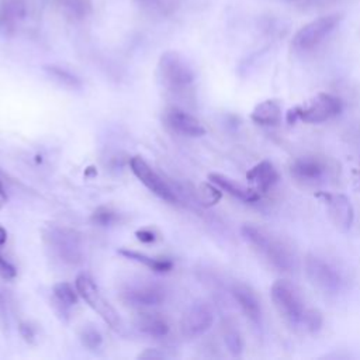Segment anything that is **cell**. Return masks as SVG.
<instances>
[{"label":"cell","instance_id":"8","mask_svg":"<svg viewBox=\"0 0 360 360\" xmlns=\"http://www.w3.org/2000/svg\"><path fill=\"white\" fill-rule=\"evenodd\" d=\"M76 290L79 296L103 318V321L114 331H122L123 329V321L120 318L115 308L101 296L99 287L96 286L94 280L82 273L75 280Z\"/></svg>","mask_w":360,"mask_h":360},{"label":"cell","instance_id":"33","mask_svg":"<svg viewBox=\"0 0 360 360\" xmlns=\"http://www.w3.org/2000/svg\"><path fill=\"white\" fill-rule=\"evenodd\" d=\"M19 332H20L22 338L26 342H29V343H34L36 342V331H34V328L29 322H22L19 325Z\"/></svg>","mask_w":360,"mask_h":360},{"label":"cell","instance_id":"28","mask_svg":"<svg viewBox=\"0 0 360 360\" xmlns=\"http://www.w3.org/2000/svg\"><path fill=\"white\" fill-rule=\"evenodd\" d=\"M80 340L87 349H99L103 343L101 333L94 326H83L80 331Z\"/></svg>","mask_w":360,"mask_h":360},{"label":"cell","instance_id":"27","mask_svg":"<svg viewBox=\"0 0 360 360\" xmlns=\"http://www.w3.org/2000/svg\"><path fill=\"white\" fill-rule=\"evenodd\" d=\"M78 290L73 289L72 285L62 282L54 286V296L64 305H75L78 304Z\"/></svg>","mask_w":360,"mask_h":360},{"label":"cell","instance_id":"19","mask_svg":"<svg viewBox=\"0 0 360 360\" xmlns=\"http://www.w3.org/2000/svg\"><path fill=\"white\" fill-rule=\"evenodd\" d=\"M282 104L275 99H269L257 104L251 113L252 122L262 127H276L282 123Z\"/></svg>","mask_w":360,"mask_h":360},{"label":"cell","instance_id":"34","mask_svg":"<svg viewBox=\"0 0 360 360\" xmlns=\"http://www.w3.org/2000/svg\"><path fill=\"white\" fill-rule=\"evenodd\" d=\"M136 235H137L140 241L144 243V244H151V243L155 241V233L150 229H140V231L136 232Z\"/></svg>","mask_w":360,"mask_h":360},{"label":"cell","instance_id":"31","mask_svg":"<svg viewBox=\"0 0 360 360\" xmlns=\"http://www.w3.org/2000/svg\"><path fill=\"white\" fill-rule=\"evenodd\" d=\"M221 199V193L218 192V187H213L208 185H203L201 186V192H200V200L203 204L206 206H213L215 204L218 200Z\"/></svg>","mask_w":360,"mask_h":360},{"label":"cell","instance_id":"26","mask_svg":"<svg viewBox=\"0 0 360 360\" xmlns=\"http://www.w3.org/2000/svg\"><path fill=\"white\" fill-rule=\"evenodd\" d=\"M324 325V317L321 314V311H318L317 308H310L305 311L298 329L307 333H317L318 331H321Z\"/></svg>","mask_w":360,"mask_h":360},{"label":"cell","instance_id":"14","mask_svg":"<svg viewBox=\"0 0 360 360\" xmlns=\"http://www.w3.org/2000/svg\"><path fill=\"white\" fill-rule=\"evenodd\" d=\"M165 123L175 133L185 137L196 138L206 134V129L199 120L179 107H169L165 111Z\"/></svg>","mask_w":360,"mask_h":360},{"label":"cell","instance_id":"2","mask_svg":"<svg viewBox=\"0 0 360 360\" xmlns=\"http://www.w3.org/2000/svg\"><path fill=\"white\" fill-rule=\"evenodd\" d=\"M289 171L291 179L301 187L318 189L335 180L338 166L325 155L307 154L296 158Z\"/></svg>","mask_w":360,"mask_h":360},{"label":"cell","instance_id":"7","mask_svg":"<svg viewBox=\"0 0 360 360\" xmlns=\"http://www.w3.org/2000/svg\"><path fill=\"white\" fill-rule=\"evenodd\" d=\"M304 272L308 282L325 296H336L343 289L345 279L342 272L319 255L310 254L305 258Z\"/></svg>","mask_w":360,"mask_h":360},{"label":"cell","instance_id":"4","mask_svg":"<svg viewBox=\"0 0 360 360\" xmlns=\"http://www.w3.org/2000/svg\"><path fill=\"white\" fill-rule=\"evenodd\" d=\"M343 110V101L331 93H318L307 103L290 108L286 114L289 124L303 122L307 124H321L338 117Z\"/></svg>","mask_w":360,"mask_h":360},{"label":"cell","instance_id":"37","mask_svg":"<svg viewBox=\"0 0 360 360\" xmlns=\"http://www.w3.org/2000/svg\"><path fill=\"white\" fill-rule=\"evenodd\" d=\"M6 193H5V190H3V187H2V185H0V207H2L5 203H6Z\"/></svg>","mask_w":360,"mask_h":360},{"label":"cell","instance_id":"9","mask_svg":"<svg viewBox=\"0 0 360 360\" xmlns=\"http://www.w3.org/2000/svg\"><path fill=\"white\" fill-rule=\"evenodd\" d=\"M340 20V15H328L312 20L296 33L291 43L293 48L298 52H308L317 48L325 38H328L336 30Z\"/></svg>","mask_w":360,"mask_h":360},{"label":"cell","instance_id":"16","mask_svg":"<svg viewBox=\"0 0 360 360\" xmlns=\"http://www.w3.org/2000/svg\"><path fill=\"white\" fill-rule=\"evenodd\" d=\"M27 15L24 0H0V36L15 34Z\"/></svg>","mask_w":360,"mask_h":360},{"label":"cell","instance_id":"18","mask_svg":"<svg viewBox=\"0 0 360 360\" xmlns=\"http://www.w3.org/2000/svg\"><path fill=\"white\" fill-rule=\"evenodd\" d=\"M247 180H250V183H252L261 194H265L271 192L275 185H278L280 175L271 161H261L248 171Z\"/></svg>","mask_w":360,"mask_h":360},{"label":"cell","instance_id":"24","mask_svg":"<svg viewBox=\"0 0 360 360\" xmlns=\"http://www.w3.org/2000/svg\"><path fill=\"white\" fill-rule=\"evenodd\" d=\"M62 12L73 19V20H82L89 16L92 10L90 0H58Z\"/></svg>","mask_w":360,"mask_h":360},{"label":"cell","instance_id":"36","mask_svg":"<svg viewBox=\"0 0 360 360\" xmlns=\"http://www.w3.org/2000/svg\"><path fill=\"white\" fill-rule=\"evenodd\" d=\"M6 241H8V232L2 225H0V247H3Z\"/></svg>","mask_w":360,"mask_h":360},{"label":"cell","instance_id":"20","mask_svg":"<svg viewBox=\"0 0 360 360\" xmlns=\"http://www.w3.org/2000/svg\"><path fill=\"white\" fill-rule=\"evenodd\" d=\"M136 326L141 333L152 338H164L169 333V322L159 314H141Z\"/></svg>","mask_w":360,"mask_h":360},{"label":"cell","instance_id":"32","mask_svg":"<svg viewBox=\"0 0 360 360\" xmlns=\"http://www.w3.org/2000/svg\"><path fill=\"white\" fill-rule=\"evenodd\" d=\"M17 276V269L12 265L2 254H0V278L5 280H12Z\"/></svg>","mask_w":360,"mask_h":360},{"label":"cell","instance_id":"21","mask_svg":"<svg viewBox=\"0 0 360 360\" xmlns=\"http://www.w3.org/2000/svg\"><path fill=\"white\" fill-rule=\"evenodd\" d=\"M118 254L126 257L127 259H131V261H134V262L143 264V265H145L147 268H150L151 271L158 272V273H166V272H169V271L173 269L172 261H168V259L151 258V257H148V255H145V254H141V252H137V251H130V250H120Z\"/></svg>","mask_w":360,"mask_h":360},{"label":"cell","instance_id":"3","mask_svg":"<svg viewBox=\"0 0 360 360\" xmlns=\"http://www.w3.org/2000/svg\"><path fill=\"white\" fill-rule=\"evenodd\" d=\"M44 241L52 255L62 264L78 266L85 261V243L83 236L76 229L50 225L44 231Z\"/></svg>","mask_w":360,"mask_h":360},{"label":"cell","instance_id":"13","mask_svg":"<svg viewBox=\"0 0 360 360\" xmlns=\"http://www.w3.org/2000/svg\"><path fill=\"white\" fill-rule=\"evenodd\" d=\"M214 324V311L204 301L194 303L183 315L180 329L185 338L193 339L206 333Z\"/></svg>","mask_w":360,"mask_h":360},{"label":"cell","instance_id":"22","mask_svg":"<svg viewBox=\"0 0 360 360\" xmlns=\"http://www.w3.org/2000/svg\"><path fill=\"white\" fill-rule=\"evenodd\" d=\"M136 3L143 12L158 17L169 16L179 8V0H136Z\"/></svg>","mask_w":360,"mask_h":360},{"label":"cell","instance_id":"1","mask_svg":"<svg viewBox=\"0 0 360 360\" xmlns=\"http://www.w3.org/2000/svg\"><path fill=\"white\" fill-rule=\"evenodd\" d=\"M241 233L258 257H261L276 272L291 273L297 269V255L282 238L252 224H245L241 228Z\"/></svg>","mask_w":360,"mask_h":360},{"label":"cell","instance_id":"30","mask_svg":"<svg viewBox=\"0 0 360 360\" xmlns=\"http://www.w3.org/2000/svg\"><path fill=\"white\" fill-rule=\"evenodd\" d=\"M9 303L5 291L0 289V331L5 335L9 333L10 328V318H9Z\"/></svg>","mask_w":360,"mask_h":360},{"label":"cell","instance_id":"23","mask_svg":"<svg viewBox=\"0 0 360 360\" xmlns=\"http://www.w3.org/2000/svg\"><path fill=\"white\" fill-rule=\"evenodd\" d=\"M44 71L52 80H55L57 83H59L64 87L73 89V90L82 87V80L76 75H73L72 72H69L58 65H45Z\"/></svg>","mask_w":360,"mask_h":360},{"label":"cell","instance_id":"11","mask_svg":"<svg viewBox=\"0 0 360 360\" xmlns=\"http://www.w3.org/2000/svg\"><path fill=\"white\" fill-rule=\"evenodd\" d=\"M317 197L322 199L326 214L338 231L346 232L352 228L354 221V210L347 196L343 193L319 192L317 193Z\"/></svg>","mask_w":360,"mask_h":360},{"label":"cell","instance_id":"35","mask_svg":"<svg viewBox=\"0 0 360 360\" xmlns=\"http://www.w3.org/2000/svg\"><path fill=\"white\" fill-rule=\"evenodd\" d=\"M140 359H164L165 353L159 352L158 349H145L143 353L138 356Z\"/></svg>","mask_w":360,"mask_h":360},{"label":"cell","instance_id":"12","mask_svg":"<svg viewBox=\"0 0 360 360\" xmlns=\"http://www.w3.org/2000/svg\"><path fill=\"white\" fill-rule=\"evenodd\" d=\"M120 296L131 307H157L165 301L166 291L158 283L138 282L123 287Z\"/></svg>","mask_w":360,"mask_h":360},{"label":"cell","instance_id":"5","mask_svg":"<svg viewBox=\"0 0 360 360\" xmlns=\"http://www.w3.org/2000/svg\"><path fill=\"white\" fill-rule=\"evenodd\" d=\"M157 76L161 86L173 93L189 89L196 79L193 68L176 51L162 54L158 62Z\"/></svg>","mask_w":360,"mask_h":360},{"label":"cell","instance_id":"10","mask_svg":"<svg viewBox=\"0 0 360 360\" xmlns=\"http://www.w3.org/2000/svg\"><path fill=\"white\" fill-rule=\"evenodd\" d=\"M130 168L137 179L155 196L168 201V203H178L179 199L173 189L148 165V162L141 157H133L130 159Z\"/></svg>","mask_w":360,"mask_h":360},{"label":"cell","instance_id":"17","mask_svg":"<svg viewBox=\"0 0 360 360\" xmlns=\"http://www.w3.org/2000/svg\"><path fill=\"white\" fill-rule=\"evenodd\" d=\"M208 180L217 186L219 190L228 193L229 196L238 199L239 201L244 203H258L261 200V193L255 187H248L243 183H239L225 175L221 173H210Z\"/></svg>","mask_w":360,"mask_h":360},{"label":"cell","instance_id":"29","mask_svg":"<svg viewBox=\"0 0 360 360\" xmlns=\"http://www.w3.org/2000/svg\"><path fill=\"white\" fill-rule=\"evenodd\" d=\"M90 219L96 225L107 226V225H111L113 222L117 221V214L113 210L107 208V207H99V208H96L93 211Z\"/></svg>","mask_w":360,"mask_h":360},{"label":"cell","instance_id":"25","mask_svg":"<svg viewBox=\"0 0 360 360\" xmlns=\"http://www.w3.org/2000/svg\"><path fill=\"white\" fill-rule=\"evenodd\" d=\"M224 342L226 349L231 352L232 356H241L244 352V340L238 328L232 324H226L224 326Z\"/></svg>","mask_w":360,"mask_h":360},{"label":"cell","instance_id":"6","mask_svg":"<svg viewBox=\"0 0 360 360\" xmlns=\"http://www.w3.org/2000/svg\"><path fill=\"white\" fill-rule=\"evenodd\" d=\"M271 297L279 315L287 324L298 329L300 322L308 310L300 290L291 282L280 279L272 285Z\"/></svg>","mask_w":360,"mask_h":360},{"label":"cell","instance_id":"15","mask_svg":"<svg viewBox=\"0 0 360 360\" xmlns=\"http://www.w3.org/2000/svg\"><path fill=\"white\" fill-rule=\"evenodd\" d=\"M231 296L251 324L257 326L262 324V304L258 294L250 286L244 283L232 285Z\"/></svg>","mask_w":360,"mask_h":360}]
</instances>
